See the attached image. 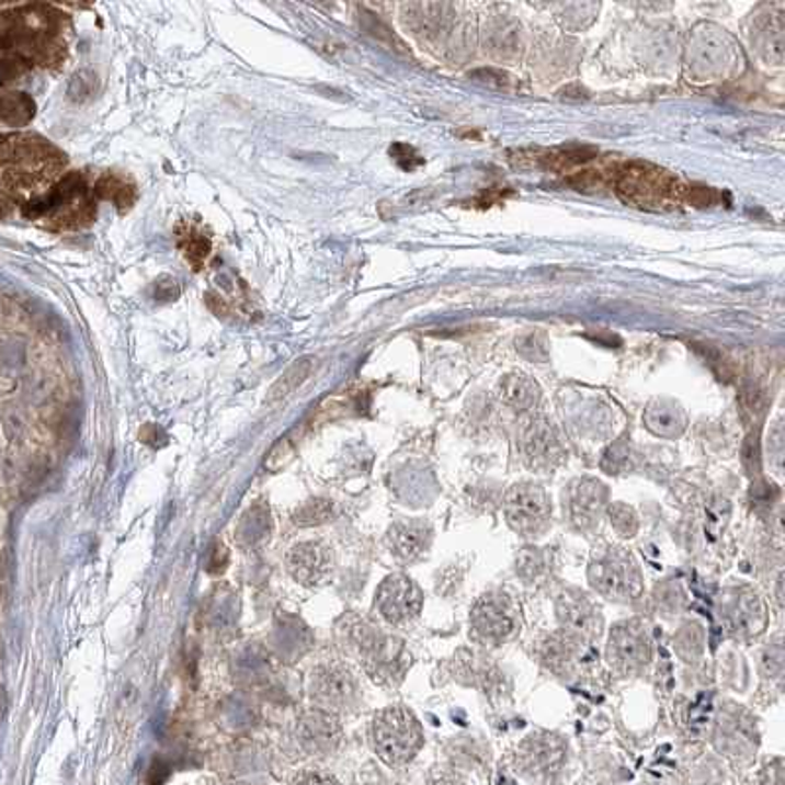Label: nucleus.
Instances as JSON below:
<instances>
[{"label": "nucleus", "mask_w": 785, "mask_h": 785, "mask_svg": "<svg viewBox=\"0 0 785 785\" xmlns=\"http://www.w3.org/2000/svg\"><path fill=\"white\" fill-rule=\"evenodd\" d=\"M338 645L355 658L365 673L382 685L402 682L409 670V652L399 636L387 635L385 630L360 617L344 615L337 623Z\"/></svg>", "instance_id": "1"}, {"label": "nucleus", "mask_w": 785, "mask_h": 785, "mask_svg": "<svg viewBox=\"0 0 785 785\" xmlns=\"http://www.w3.org/2000/svg\"><path fill=\"white\" fill-rule=\"evenodd\" d=\"M613 187L623 203L645 211H665L683 203L680 181L646 161H630L617 168Z\"/></svg>", "instance_id": "2"}, {"label": "nucleus", "mask_w": 785, "mask_h": 785, "mask_svg": "<svg viewBox=\"0 0 785 785\" xmlns=\"http://www.w3.org/2000/svg\"><path fill=\"white\" fill-rule=\"evenodd\" d=\"M372 744L384 764L405 766L421 752L424 744L421 723L401 705L382 709L372 720Z\"/></svg>", "instance_id": "3"}, {"label": "nucleus", "mask_w": 785, "mask_h": 785, "mask_svg": "<svg viewBox=\"0 0 785 785\" xmlns=\"http://www.w3.org/2000/svg\"><path fill=\"white\" fill-rule=\"evenodd\" d=\"M589 581L601 595L615 601H633L642 593V571L630 551L621 546H605L593 554Z\"/></svg>", "instance_id": "4"}, {"label": "nucleus", "mask_w": 785, "mask_h": 785, "mask_svg": "<svg viewBox=\"0 0 785 785\" xmlns=\"http://www.w3.org/2000/svg\"><path fill=\"white\" fill-rule=\"evenodd\" d=\"M307 693L317 709L328 710L332 715L354 709L362 699L357 678L342 662L315 665L307 680Z\"/></svg>", "instance_id": "5"}, {"label": "nucleus", "mask_w": 785, "mask_h": 785, "mask_svg": "<svg viewBox=\"0 0 785 785\" xmlns=\"http://www.w3.org/2000/svg\"><path fill=\"white\" fill-rule=\"evenodd\" d=\"M519 611L509 595L491 591L477 599L469 618V633L476 642L483 646L505 645L519 633Z\"/></svg>", "instance_id": "6"}, {"label": "nucleus", "mask_w": 785, "mask_h": 785, "mask_svg": "<svg viewBox=\"0 0 785 785\" xmlns=\"http://www.w3.org/2000/svg\"><path fill=\"white\" fill-rule=\"evenodd\" d=\"M566 760L568 744L554 732H534L523 740L516 752V766L521 767L524 776L543 784H550L560 776Z\"/></svg>", "instance_id": "7"}, {"label": "nucleus", "mask_w": 785, "mask_h": 785, "mask_svg": "<svg viewBox=\"0 0 785 785\" xmlns=\"http://www.w3.org/2000/svg\"><path fill=\"white\" fill-rule=\"evenodd\" d=\"M507 521L523 536L543 534L551 519V501L544 487L534 483H519L511 487L505 496Z\"/></svg>", "instance_id": "8"}, {"label": "nucleus", "mask_w": 785, "mask_h": 785, "mask_svg": "<svg viewBox=\"0 0 785 785\" xmlns=\"http://www.w3.org/2000/svg\"><path fill=\"white\" fill-rule=\"evenodd\" d=\"M607 660L617 672L630 675L652 662V642L642 621L633 618L613 627L607 642Z\"/></svg>", "instance_id": "9"}, {"label": "nucleus", "mask_w": 785, "mask_h": 785, "mask_svg": "<svg viewBox=\"0 0 785 785\" xmlns=\"http://www.w3.org/2000/svg\"><path fill=\"white\" fill-rule=\"evenodd\" d=\"M424 593L405 573H392L382 581L375 593V611L389 625H407L421 615Z\"/></svg>", "instance_id": "10"}, {"label": "nucleus", "mask_w": 785, "mask_h": 785, "mask_svg": "<svg viewBox=\"0 0 785 785\" xmlns=\"http://www.w3.org/2000/svg\"><path fill=\"white\" fill-rule=\"evenodd\" d=\"M541 660L550 672L564 680H573L591 664V650L588 640L558 630L541 645Z\"/></svg>", "instance_id": "11"}, {"label": "nucleus", "mask_w": 785, "mask_h": 785, "mask_svg": "<svg viewBox=\"0 0 785 785\" xmlns=\"http://www.w3.org/2000/svg\"><path fill=\"white\" fill-rule=\"evenodd\" d=\"M285 564L291 578L303 588H318L325 585L334 573V551L318 541L299 543L287 551Z\"/></svg>", "instance_id": "12"}, {"label": "nucleus", "mask_w": 785, "mask_h": 785, "mask_svg": "<svg viewBox=\"0 0 785 785\" xmlns=\"http://www.w3.org/2000/svg\"><path fill=\"white\" fill-rule=\"evenodd\" d=\"M295 739L309 756H327L337 750L342 740V725L338 715L312 707L297 720Z\"/></svg>", "instance_id": "13"}, {"label": "nucleus", "mask_w": 785, "mask_h": 785, "mask_svg": "<svg viewBox=\"0 0 785 785\" xmlns=\"http://www.w3.org/2000/svg\"><path fill=\"white\" fill-rule=\"evenodd\" d=\"M607 487L598 479H578L564 493V511L580 531H591L607 511Z\"/></svg>", "instance_id": "14"}, {"label": "nucleus", "mask_w": 785, "mask_h": 785, "mask_svg": "<svg viewBox=\"0 0 785 785\" xmlns=\"http://www.w3.org/2000/svg\"><path fill=\"white\" fill-rule=\"evenodd\" d=\"M556 615L560 621L561 630L580 636L583 640L599 638L603 630V617L598 605L578 589L564 591L556 603Z\"/></svg>", "instance_id": "15"}, {"label": "nucleus", "mask_w": 785, "mask_h": 785, "mask_svg": "<svg viewBox=\"0 0 785 785\" xmlns=\"http://www.w3.org/2000/svg\"><path fill=\"white\" fill-rule=\"evenodd\" d=\"M723 617L735 635L750 638L766 628V605L752 589H732L723 601Z\"/></svg>", "instance_id": "16"}, {"label": "nucleus", "mask_w": 785, "mask_h": 785, "mask_svg": "<svg viewBox=\"0 0 785 785\" xmlns=\"http://www.w3.org/2000/svg\"><path fill=\"white\" fill-rule=\"evenodd\" d=\"M392 558L401 564L421 560L432 544V528L426 521H399L385 536Z\"/></svg>", "instance_id": "17"}, {"label": "nucleus", "mask_w": 785, "mask_h": 785, "mask_svg": "<svg viewBox=\"0 0 785 785\" xmlns=\"http://www.w3.org/2000/svg\"><path fill=\"white\" fill-rule=\"evenodd\" d=\"M717 744L729 756L742 758L756 750L754 723L744 709L725 710L717 725Z\"/></svg>", "instance_id": "18"}, {"label": "nucleus", "mask_w": 785, "mask_h": 785, "mask_svg": "<svg viewBox=\"0 0 785 785\" xmlns=\"http://www.w3.org/2000/svg\"><path fill=\"white\" fill-rule=\"evenodd\" d=\"M456 670H458L459 682L479 687L489 695H496V693L499 695L503 692L505 678L497 670L493 662H489L483 656L462 652L456 658Z\"/></svg>", "instance_id": "19"}, {"label": "nucleus", "mask_w": 785, "mask_h": 785, "mask_svg": "<svg viewBox=\"0 0 785 785\" xmlns=\"http://www.w3.org/2000/svg\"><path fill=\"white\" fill-rule=\"evenodd\" d=\"M524 458L531 468H550L560 458V444L548 424L533 422L523 436Z\"/></svg>", "instance_id": "20"}, {"label": "nucleus", "mask_w": 785, "mask_h": 785, "mask_svg": "<svg viewBox=\"0 0 785 785\" xmlns=\"http://www.w3.org/2000/svg\"><path fill=\"white\" fill-rule=\"evenodd\" d=\"M312 365H315L312 357H300L295 364L289 365L280 379L272 385L265 402L283 401L285 397H289L291 392L297 391L300 385L307 382V377L312 372Z\"/></svg>", "instance_id": "21"}, {"label": "nucleus", "mask_w": 785, "mask_h": 785, "mask_svg": "<svg viewBox=\"0 0 785 785\" xmlns=\"http://www.w3.org/2000/svg\"><path fill=\"white\" fill-rule=\"evenodd\" d=\"M36 114V104L24 93L0 94V122L9 126H24Z\"/></svg>", "instance_id": "22"}, {"label": "nucleus", "mask_w": 785, "mask_h": 785, "mask_svg": "<svg viewBox=\"0 0 785 785\" xmlns=\"http://www.w3.org/2000/svg\"><path fill=\"white\" fill-rule=\"evenodd\" d=\"M337 519V505L328 499H310L309 503L299 507L293 514V523L297 526H318Z\"/></svg>", "instance_id": "23"}, {"label": "nucleus", "mask_w": 785, "mask_h": 785, "mask_svg": "<svg viewBox=\"0 0 785 785\" xmlns=\"http://www.w3.org/2000/svg\"><path fill=\"white\" fill-rule=\"evenodd\" d=\"M96 191H99V195L103 196V198H109V201L116 203V206L122 208V211L130 208L134 198H136V187H134L132 183H128V181L118 178V175H113V173L99 181Z\"/></svg>", "instance_id": "24"}, {"label": "nucleus", "mask_w": 785, "mask_h": 785, "mask_svg": "<svg viewBox=\"0 0 785 785\" xmlns=\"http://www.w3.org/2000/svg\"><path fill=\"white\" fill-rule=\"evenodd\" d=\"M503 399L514 409L524 411V409L533 407L536 399H538V392H536V387L531 382L519 377L513 382H507L505 387H503Z\"/></svg>", "instance_id": "25"}, {"label": "nucleus", "mask_w": 785, "mask_h": 785, "mask_svg": "<svg viewBox=\"0 0 785 785\" xmlns=\"http://www.w3.org/2000/svg\"><path fill=\"white\" fill-rule=\"evenodd\" d=\"M608 519L613 528L617 531L621 536H635L638 531V516H636L635 509L625 503H613L607 507Z\"/></svg>", "instance_id": "26"}, {"label": "nucleus", "mask_w": 785, "mask_h": 785, "mask_svg": "<svg viewBox=\"0 0 785 785\" xmlns=\"http://www.w3.org/2000/svg\"><path fill=\"white\" fill-rule=\"evenodd\" d=\"M516 571L523 576L526 581L538 580L546 571V558L543 551L523 550L519 560H516Z\"/></svg>", "instance_id": "27"}, {"label": "nucleus", "mask_w": 785, "mask_h": 785, "mask_svg": "<svg viewBox=\"0 0 785 785\" xmlns=\"http://www.w3.org/2000/svg\"><path fill=\"white\" fill-rule=\"evenodd\" d=\"M682 201L687 205L703 208V206L719 205L720 201H723V195L717 193L715 189L697 187L695 185V187H683Z\"/></svg>", "instance_id": "28"}, {"label": "nucleus", "mask_w": 785, "mask_h": 785, "mask_svg": "<svg viewBox=\"0 0 785 785\" xmlns=\"http://www.w3.org/2000/svg\"><path fill=\"white\" fill-rule=\"evenodd\" d=\"M94 89H96V77L93 73H89V71H79L73 77L71 84H69V96L76 103H81V101H87L94 93Z\"/></svg>", "instance_id": "29"}, {"label": "nucleus", "mask_w": 785, "mask_h": 785, "mask_svg": "<svg viewBox=\"0 0 785 785\" xmlns=\"http://www.w3.org/2000/svg\"><path fill=\"white\" fill-rule=\"evenodd\" d=\"M185 240V253H187L189 262L195 265V270H201L203 260H205L208 252H211V242L203 238V236L191 235L183 236Z\"/></svg>", "instance_id": "30"}, {"label": "nucleus", "mask_w": 785, "mask_h": 785, "mask_svg": "<svg viewBox=\"0 0 785 785\" xmlns=\"http://www.w3.org/2000/svg\"><path fill=\"white\" fill-rule=\"evenodd\" d=\"M702 628L697 627V625L683 627L682 630H680V635H678V650H680V655L683 656V652L687 650V646H692V648H690V660H692L693 656L702 655Z\"/></svg>", "instance_id": "31"}, {"label": "nucleus", "mask_w": 785, "mask_h": 785, "mask_svg": "<svg viewBox=\"0 0 785 785\" xmlns=\"http://www.w3.org/2000/svg\"><path fill=\"white\" fill-rule=\"evenodd\" d=\"M764 668H766L767 675L772 680L782 682V678H784V648H782V642L767 646L766 655H764Z\"/></svg>", "instance_id": "32"}, {"label": "nucleus", "mask_w": 785, "mask_h": 785, "mask_svg": "<svg viewBox=\"0 0 785 785\" xmlns=\"http://www.w3.org/2000/svg\"><path fill=\"white\" fill-rule=\"evenodd\" d=\"M24 71H26V61L24 59L12 56V54L0 57V84L16 81Z\"/></svg>", "instance_id": "33"}, {"label": "nucleus", "mask_w": 785, "mask_h": 785, "mask_svg": "<svg viewBox=\"0 0 785 785\" xmlns=\"http://www.w3.org/2000/svg\"><path fill=\"white\" fill-rule=\"evenodd\" d=\"M289 785H344L338 782L337 777L317 772V770H305L291 780Z\"/></svg>", "instance_id": "34"}, {"label": "nucleus", "mask_w": 785, "mask_h": 785, "mask_svg": "<svg viewBox=\"0 0 785 785\" xmlns=\"http://www.w3.org/2000/svg\"><path fill=\"white\" fill-rule=\"evenodd\" d=\"M760 785H784V760L782 758L767 762L760 774Z\"/></svg>", "instance_id": "35"}, {"label": "nucleus", "mask_w": 785, "mask_h": 785, "mask_svg": "<svg viewBox=\"0 0 785 785\" xmlns=\"http://www.w3.org/2000/svg\"><path fill=\"white\" fill-rule=\"evenodd\" d=\"M402 151L405 153H399V151L391 150L392 158L397 159L399 161V166L405 169H412L414 166H421L422 159L414 153V150H412L411 146H405V144H401Z\"/></svg>", "instance_id": "36"}, {"label": "nucleus", "mask_w": 785, "mask_h": 785, "mask_svg": "<svg viewBox=\"0 0 785 785\" xmlns=\"http://www.w3.org/2000/svg\"><path fill=\"white\" fill-rule=\"evenodd\" d=\"M372 785H392V784H389V782H377V784H372Z\"/></svg>", "instance_id": "37"}, {"label": "nucleus", "mask_w": 785, "mask_h": 785, "mask_svg": "<svg viewBox=\"0 0 785 785\" xmlns=\"http://www.w3.org/2000/svg\"><path fill=\"white\" fill-rule=\"evenodd\" d=\"M656 785H660V784H656Z\"/></svg>", "instance_id": "38"}]
</instances>
